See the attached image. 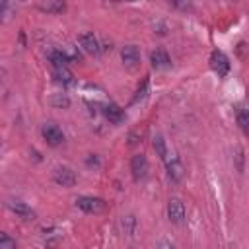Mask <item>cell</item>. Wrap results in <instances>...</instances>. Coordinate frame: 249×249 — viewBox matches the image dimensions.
<instances>
[{
    "label": "cell",
    "instance_id": "6da1fadb",
    "mask_svg": "<svg viewBox=\"0 0 249 249\" xmlns=\"http://www.w3.org/2000/svg\"><path fill=\"white\" fill-rule=\"evenodd\" d=\"M76 206L88 214H101L107 208V202L99 196H78L76 198Z\"/></svg>",
    "mask_w": 249,
    "mask_h": 249
},
{
    "label": "cell",
    "instance_id": "3957f363",
    "mask_svg": "<svg viewBox=\"0 0 249 249\" xmlns=\"http://www.w3.org/2000/svg\"><path fill=\"white\" fill-rule=\"evenodd\" d=\"M185 216H187V212H185L183 202L179 198H169L167 200V218H169V222L181 226L185 222Z\"/></svg>",
    "mask_w": 249,
    "mask_h": 249
},
{
    "label": "cell",
    "instance_id": "ffe728a7",
    "mask_svg": "<svg viewBox=\"0 0 249 249\" xmlns=\"http://www.w3.org/2000/svg\"><path fill=\"white\" fill-rule=\"evenodd\" d=\"M158 249H175V247H173V243H171V241H165V239H163V241H160V243H158Z\"/></svg>",
    "mask_w": 249,
    "mask_h": 249
},
{
    "label": "cell",
    "instance_id": "2e32d148",
    "mask_svg": "<svg viewBox=\"0 0 249 249\" xmlns=\"http://www.w3.org/2000/svg\"><path fill=\"white\" fill-rule=\"evenodd\" d=\"M148 88H150V80H148V78H144V80H142V84L138 86V89H136L134 97H132V103H136V101L144 99V97L148 95Z\"/></svg>",
    "mask_w": 249,
    "mask_h": 249
},
{
    "label": "cell",
    "instance_id": "d6986e66",
    "mask_svg": "<svg viewBox=\"0 0 249 249\" xmlns=\"http://www.w3.org/2000/svg\"><path fill=\"white\" fill-rule=\"evenodd\" d=\"M134 226H136L134 216H123V230H124L128 235L134 231Z\"/></svg>",
    "mask_w": 249,
    "mask_h": 249
},
{
    "label": "cell",
    "instance_id": "9c48e42d",
    "mask_svg": "<svg viewBox=\"0 0 249 249\" xmlns=\"http://www.w3.org/2000/svg\"><path fill=\"white\" fill-rule=\"evenodd\" d=\"M165 169H167V175H169L171 181H181V177L185 173L183 163H181V160L177 156H169L165 160Z\"/></svg>",
    "mask_w": 249,
    "mask_h": 249
},
{
    "label": "cell",
    "instance_id": "5b68a950",
    "mask_svg": "<svg viewBox=\"0 0 249 249\" xmlns=\"http://www.w3.org/2000/svg\"><path fill=\"white\" fill-rule=\"evenodd\" d=\"M210 66L218 76H226L230 72V58L222 51H212L210 54Z\"/></svg>",
    "mask_w": 249,
    "mask_h": 249
},
{
    "label": "cell",
    "instance_id": "ba28073f",
    "mask_svg": "<svg viewBox=\"0 0 249 249\" xmlns=\"http://www.w3.org/2000/svg\"><path fill=\"white\" fill-rule=\"evenodd\" d=\"M54 183H58V185H62V187H74L76 185V173L70 169V167H56L54 169Z\"/></svg>",
    "mask_w": 249,
    "mask_h": 249
},
{
    "label": "cell",
    "instance_id": "e0dca14e",
    "mask_svg": "<svg viewBox=\"0 0 249 249\" xmlns=\"http://www.w3.org/2000/svg\"><path fill=\"white\" fill-rule=\"evenodd\" d=\"M237 124H239L241 130L249 136V113H247V111H237Z\"/></svg>",
    "mask_w": 249,
    "mask_h": 249
},
{
    "label": "cell",
    "instance_id": "52a82bcc",
    "mask_svg": "<svg viewBox=\"0 0 249 249\" xmlns=\"http://www.w3.org/2000/svg\"><path fill=\"white\" fill-rule=\"evenodd\" d=\"M8 208H10L16 216H19V218H23V220H33V218H35V212L31 210V206L25 204V202L19 200V198H10V200H8Z\"/></svg>",
    "mask_w": 249,
    "mask_h": 249
},
{
    "label": "cell",
    "instance_id": "30bf717a",
    "mask_svg": "<svg viewBox=\"0 0 249 249\" xmlns=\"http://www.w3.org/2000/svg\"><path fill=\"white\" fill-rule=\"evenodd\" d=\"M121 58H123V64L128 66V68H134L140 60V51L136 45H126L123 51H121Z\"/></svg>",
    "mask_w": 249,
    "mask_h": 249
},
{
    "label": "cell",
    "instance_id": "7a4b0ae2",
    "mask_svg": "<svg viewBox=\"0 0 249 249\" xmlns=\"http://www.w3.org/2000/svg\"><path fill=\"white\" fill-rule=\"evenodd\" d=\"M130 173L134 181H142L148 175V160L144 154H134L130 160Z\"/></svg>",
    "mask_w": 249,
    "mask_h": 249
},
{
    "label": "cell",
    "instance_id": "277c9868",
    "mask_svg": "<svg viewBox=\"0 0 249 249\" xmlns=\"http://www.w3.org/2000/svg\"><path fill=\"white\" fill-rule=\"evenodd\" d=\"M78 43H80V47L88 53V54H99L101 53V43H99V39L93 35V33H80L78 35Z\"/></svg>",
    "mask_w": 249,
    "mask_h": 249
},
{
    "label": "cell",
    "instance_id": "8992f818",
    "mask_svg": "<svg viewBox=\"0 0 249 249\" xmlns=\"http://www.w3.org/2000/svg\"><path fill=\"white\" fill-rule=\"evenodd\" d=\"M41 134H43V138L47 140L49 146H58V144H62V140H64V132H62L56 124H53V123L43 124Z\"/></svg>",
    "mask_w": 249,
    "mask_h": 249
},
{
    "label": "cell",
    "instance_id": "5bb4252c",
    "mask_svg": "<svg viewBox=\"0 0 249 249\" xmlns=\"http://www.w3.org/2000/svg\"><path fill=\"white\" fill-rule=\"evenodd\" d=\"M37 8L41 12H49V14H60L66 10V4L64 2H56V0H47V2H39Z\"/></svg>",
    "mask_w": 249,
    "mask_h": 249
},
{
    "label": "cell",
    "instance_id": "4fadbf2b",
    "mask_svg": "<svg viewBox=\"0 0 249 249\" xmlns=\"http://www.w3.org/2000/svg\"><path fill=\"white\" fill-rule=\"evenodd\" d=\"M53 76H54V80H56L58 84H62V86H70V84H74V74L70 72L68 66L53 68Z\"/></svg>",
    "mask_w": 249,
    "mask_h": 249
},
{
    "label": "cell",
    "instance_id": "44dd1931",
    "mask_svg": "<svg viewBox=\"0 0 249 249\" xmlns=\"http://www.w3.org/2000/svg\"><path fill=\"white\" fill-rule=\"evenodd\" d=\"M88 165H99V160L97 158H88Z\"/></svg>",
    "mask_w": 249,
    "mask_h": 249
},
{
    "label": "cell",
    "instance_id": "8fae6325",
    "mask_svg": "<svg viewBox=\"0 0 249 249\" xmlns=\"http://www.w3.org/2000/svg\"><path fill=\"white\" fill-rule=\"evenodd\" d=\"M150 62H152L154 68H167V66L171 64V58H169L167 51H163V49H156V51L150 53Z\"/></svg>",
    "mask_w": 249,
    "mask_h": 249
},
{
    "label": "cell",
    "instance_id": "9a60e30c",
    "mask_svg": "<svg viewBox=\"0 0 249 249\" xmlns=\"http://www.w3.org/2000/svg\"><path fill=\"white\" fill-rule=\"evenodd\" d=\"M154 150L158 152V156H160L163 161L169 158V152H167V146H165V140H163L161 134H156V136H154Z\"/></svg>",
    "mask_w": 249,
    "mask_h": 249
},
{
    "label": "cell",
    "instance_id": "7c38bea8",
    "mask_svg": "<svg viewBox=\"0 0 249 249\" xmlns=\"http://www.w3.org/2000/svg\"><path fill=\"white\" fill-rule=\"evenodd\" d=\"M103 113H105L107 121L113 123V124H121V123L124 121V111H123L119 105H115V103H109V105L103 109Z\"/></svg>",
    "mask_w": 249,
    "mask_h": 249
},
{
    "label": "cell",
    "instance_id": "ac0fdd59",
    "mask_svg": "<svg viewBox=\"0 0 249 249\" xmlns=\"http://www.w3.org/2000/svg\"><path fill=\"white\" fill-rule=\"evenodd\" d=\"M0 249H18V243L14 237H10L8 233L0 235Z\"/></svg>",
    "mask_w": 249,
    "mask_h": 249
}]
</instances>
